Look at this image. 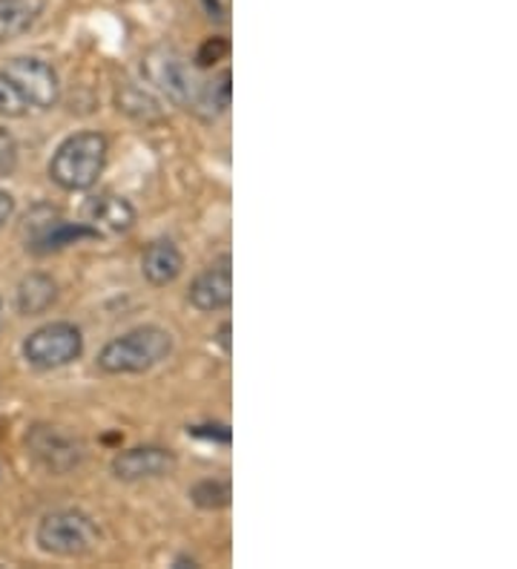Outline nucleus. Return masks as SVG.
<instances>
[{
  "mask_svg": "<svg viewBox=\"0 0 517 569\" xmlns=\"http://www.w3.org/2000/svg\"><path fill=\"white\" fill-rule=\"evenodd\" d=\"M96 230L83 222H69V219H61V216L49 213L43 222L32 224V237H29L27 248L32 253H56V250L72 248V244L92 242Z\"/></svg>",
  "mask_w": 517,
  "mask_h": 569,
  "instance_id": "nucleus-11",
  "label": "nucleus"
},
{
  "mask_svg": "<svg viewBox=\"0 0 517 569\" xmlns=\"http://www.w3.org/2000/svg\"><path fill=\"white\" fill-rule=\"evenodd\" d=\"M27 449L38 466L52 475L72 472L83 460V443L61 426H32L27 435Z\"/></svg>",
  "mask_w": 517,
  "mask_h": 569,
  "instance_id": "nucleus-7",
  "label": "nucleus"
},
{
  "mask_svg": "<svg viewBox=\"0 0 517 569\" xmlns=\"http://www.w3.org/2000/svg\"><path fill=\"white\" fill-rule=\"evenodd\" d=\"M47 0H0V43L18 41L41 21Z\"/></svg>",
  "mask_w": 517,
  "mask_h": 569,
  "instance_id": "nucleus-13",
  "label": "nucleus"
},
{
  "mask_svg": "<svg viewBox=\"0 0 517 569\" xmlns=\"http://www.w3.org/2000/svg\"><path fill=\"white\" fill-rule=\"evenodd\" d=\"M185 271V257L172 239H152L141 253V273L152 288H167Z\"/></svg>",
  "mask_w": 517,
  "mask_h": 569,
  "instance_id": "nucleus-12",
  "label": "nucleus"
},
{
  "mask_svg": "<svg viewBox=\"0 0 517 569\" xmlns=\"http://www.w3.org/2000/svg\"><path fill=\"white\" fill-rule=\"evenodd\" d=\"M81 355L83 333L76 322H47V326L34 328L27 340H23V360L29 366L41 368V371L69 366V362H76Z\"/></svg>",
  "mask_w": 517,
  "mask_h": 569,
  "instance_id": "nucleus-5",
  "label": "nucleus"
},
{
  "mask_svg": "<svg viewBox=\"0 0 517 569\" xmlns=\"http://www.w3.org/2000/svg\"><path fill=\"white\" fill-rule=\"evenodd\" d=\"M190 435L201 440H213V443L230 446V429L225 423H207V426H190Z\"/></svg>",
  "mask_w": 517,
  "mask_h": 569,
  "instance_id": "nucleus-21",
  "label": "nucleus"
},
{
  "mask_svg": "<svg viewBox=\"0 0 517 569\" xmlns=\"http://www.w3.org/2000/svg\"><path fill=\"white\" fill-rule=\"evenodd\" d=\"M58 299V282L47 273H29L18 284V293H14V302H18V311L23 317H41L49 308L56 306Z\"/></svg>",
  "mask_w": 517,
  "mask_h": 569,
  "instance_id": "nucleus-14",
  "label": "nucleus"
},
{
  "mask_svg": "<svg viewBox=\"0 0 517 569\" xmlns=\"http://www.w3.org/2000/svg\"><path fill=\"white\" fill-rule=\"evenodd\" d=\"M228 52H230L228 38H219V36L207 38V41L199 47V52H196V63H199V67H213V63H219Z\"/></svg>",
  "mask_w": 517,
  "mask_h": 569,
  "instance_id": "nucleus-20",
  "label": "nucleus"
},
{
  "mask_svg": "<svg viewBox=\"0 0 517 569\" xmlns=\"http://www.w3.org/2000/svg\"><path fill=\"white\" fill-rule=\"evenodd\" d=\"M14 216V199L7 193V190H0V230L7 228V222H12Z\"/></svg>",
  "mask_w": 517,
  "mask_h": 569,
  "instance_id": "nucleus-22",
  "label": "nucleus"
},
{
  "mask_svg": "<svg viewBox=\"0 0 517 569\" xmlns=\"http://www.w3.org/2000/svg\"><path fill=\"white\" fill-rule=\"evenodd\" d=\"M179 469L176 451L165 446H136V449L118 451L112 458V475L125 483H138V480H159Z\"/></svg>",
  "mask_w": 517,
  "mask_h": 569,
  "instance_id": "nucleus-9",
  "label": "nucleus"
},
{
  "mask_svg": "<svg viewBox=\"0 0 517 569\" xmlns=\"http://www.w3.org/2000/svg\"><path fill=\"white\" fill-rule=\"evenodd\" d=\"M230 498H233V489H230L228 480L207 478L199 480L193 489H190V500H193L199 509H225L230 507Z\"/></svg>",
  "mask_w": 517,
  "mask_h": 569,
  "instance_id": "nucleus-17",
  "label": "nucleus"
},
{
  "mask_svg": "<svg viewBox=\"0 0 517 569\" xmlns=\"http://www.w3.org/2000/svg\"><path fill=\"white\" fill-rule=\"evenodd\" d=\"M233 76L230 70L219 72V78L213 81L201 83V92H199V104H196L193 112L205 116L207 121L210 119H219L221 112H228L230 107V98H233Z\"/></svg>",
  "mask_w": 517,
  "mask_h": 569,
  "instance_id": "nucleus-15",
  "label": "nucleus"
},
{
  "mask_svg": "<svg viewBox=\"0 0 517 569\" xmlns=\"http://www.w3.org/2000/svg\"><path fill=\"white\" fill-rule=\"evenodd\" d=\"M107 159H110V144L101 132H76V136L63 139L49 159V179L56 181L61 190L81 193V190L96 188L103 167H107Z\"/></svg>",
  "mask_w": 517,
  "mask_h": 569,
  "instance_id": "nucleus-1",
  "label": "nucleus"
},
{
  "mask_svg": "<svg viewBox=\"0 0 517 569\" xmlns=\"http://www.w3.org/2000/svg\"><path fill=\"white\" fill-rule=\"evenodd\" d=\"M3 320H7V313H3V299H0V331H3Z\"/></svg>",
  "mask_w": 517,
  "mask_h": 569,
  "instance_id": "nucleus-24",
  "label": "nucleus"
},
{
  "mask_svg": "<svg viewBox=\"0 0 517 569\" xmlns=\"http://www.w3.org/2000/svg\"><path fill=\"white\" fill-rule=\"evenodd\" d=\"M14 170H18V141L7 127H0V179H9Z\"/></svg>",
  "mask_w": 517,
  "mask_h": 569,
  "instance_id": "nucleus-19",
  "label": "nucleus"
},
{
  "mask_svg": "<svg viewBox=\"0 0 517 569\" xmlns=\"http://www.w3.org/2000/svg\"><path fill=\"white\" fill-rule=\"evenodd\" d=\"M216 342H219L225 355H230V322H221L219 331H216Z\"/></svg>",
  "mask_w": 517,
  "mask_h": 569,
  "instance_id": "nucleus-23",
  "label": "nucleus"
},
{
  "mask_svg": "<svg viewBox=\"0 0 517 569\" xmlns=\"http://www.w3.org/2000/svg\"><path fill=\"white\" fill-rule=\"evenodd\" d=\"M187 302L201 313L230 308L233 302V259L228 253L213 259L201 273H196L190 291H187Z\"/></svg>",
  "mask_w": 517,
  "mask_h": 569,
  "instance_id": "nucleus-8",
  "label": "nucleus"
},
{
  "mask_svg": "<svg viewBox=\"0 0 517 569\" xmlns=\"http://www.w3.org/2000/svg\"><path fill=\"white\" fill-rule=\"evenodd\" d=\"M7 78L18 87L29 107L34 110H52L61 98V81H58L56 67L43 58L21 56L7 63Z\"/></svg>",
  "mask_w": 517,
  "mask_h": 569,
  "instance_id": "nucleus-6",
  "label": "nucleus"
},
{
  "mask_svg": "<svg viewBox=\"0 0 517 569\" xmlns=\"http://www.w3.org/2000/svg\"><path fill=\"white\" fill-rule=\"evenodd\" d=\"M145 78L176 107L196 110V104H199L201 83L196 81L193 70L187 67L185 56H179L172 47H156L147 52Z\"/></svg>",
  "mask_w": 517,
  "mask_h": 569,
  "instance_id": "nucleus-4",
  "label": "nucleus"
},
{
  "mask_svg": "<svg viewBox=\"0 0 517 569\" xmlns=\"http://www.w3.org/2000/svg\"><path fill=\"white\" fill-rule=\"evenodd\" d=\"M172 355V333L161 326H138L112 337L98 355L103 375H145Z\"/></svg>",
  "mask_w": 517,
  "mask_h": 569,
  "instance_id": "nucleus-2",
  "label": "nucleus"
},
{
  "mask_svg": "<svg viewBox=\"0 0 517 569\" xmlns=\"http://www.w3.org/2000/svg\"><path fill=\"white\" fill-rule=\"evenodd\" d=\"M27 112L29 104L23 101L18 87L9 81L7 72H0V119H23Z\"/></svg>",
  "mask_w": 517,
  "mask_h": 569,
  "instance_id": "nucleus-18",
  "label": "nucleus"
},
{
  "mask_svg": "<svg viewBox=\"0 0 517 569\" xmlns=\"http://www.w3.org/2000/svg\"><path fill=\"white\" fill-rule=\"evenodd\" d=\"M81 222L96 230L98 239L121 237L136 224V208L130 199L118 193H98L81 208Z\"/></svg>",
  "mask_w": 517,
  "mask_h": 569,
  "instance_id": "nucleus-10",
  "label": "nucleus"
},
{
  "mask_svg": "<svg viewBox=\"0 0 517 569\" xmlns=\"http://www.w3.org/2000/svg\"><path fill=\"white\" fill-rule=\"evenodd\" d=\"M34 541L47 556L83 558L96 552L101 543V532L90 515L78 512V509H58V512L43 515Z\"/></svg>",
  "mask_w": 517,
  "mask_h": 569,
  "instance_id": "nucleus-3",
  "label": "nucleus"
},
{
  "mask_svg": "<svg viewBox=\"0 0 517 569\" xmlns=\"http://www.w3.org/2000/svg\"><path fill=\"white\" fill-rule=\"evenodd\" d=\"M118 110L130 112L132 119L138 121H150L161 116L159 101H156L145 87H132V83H127L125 90L118 92Z\"/></svg>",
  "mask_w": 517,
  "mask_h": 569,
  "instance_id": "nucleus-16",
  "label": "nucleus"
}]
</instances>
